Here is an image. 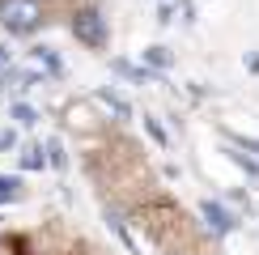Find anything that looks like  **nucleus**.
<instances>
[{
    "instance_id": "1",
    "label": "nucleus",
    "mask_w": 259,
    "mask_h": 255,
    "mask_svg": "<svg viewBox=\"0 0 259 255\" xmlns=\"http://www.w3.org/2000/svg\"><path fill=\"white\" fill-rule=\"evenodd\" d=\"M38 21H42L38 0H0V26L9 34H30V30H38Z\"/></svg>"
},
{
    "instance_id": "2",
    "label": "nucleus",
    "mask_w": 259,
    "mask_h": 255,
    "mask_svg": "<svg viewBox=\"0 0 259 255\" xmlns=\"http://www.w3.org/2000/svg\"><path fill=\"white\" fill-rule=\"evenodd\" d=\"M72 38L85 47H106V17L98 9H77L72 13Z\"/></svg>"
},
{
    "instance_id": "3",
    "label": "nucleus",
    "mask_w": 259,
    "mask_h": 255,
    "mask_svg": "<svg viewBox=\"0 0 259 255\" xmlns=\"http://www.w3.org/2000/svg\"><path fill=\"white\" fill-rule=\"evenodd\" d=\"M200 212H204V221H208V230H212V234H230L234 226H238V221H234V212H225L217 200H204Z\"/></svg>"
},
{
    "instance_id": "4",
    "label": "nucleus",
    "mask_w": 259,
    "mask_h": 255,
    "mask_svg": "<svg viewBox=\"0 0 259 255\" xmlns=\"http://www.w3.org/2000/svg\"><path fill=\"white\" fill-rule=\"evenodd\" d=\"M98 98H102L106 106H111V111L119 115V119H127V115H132V106H127V102H123V98H119L115 90H98Z\"/></svg>"
},
{
    "instance_id": "5",
    "label": "nucleus",
    "mask_w": 259,
    "mask_h": 255,
    "mask_svg": "<svg viewBox=\"0 0 259 255\" xmlns=\"http://www.w3.org/2000/svg\"><path fill=\"white\" fill-rule=\"evenodd\" d=\"M145 64L149 68H170V51L166 47H145Z\"/></svg>"
},
{
    "instance_id": "6",
    "label": "nucleus",
    "mask_w": 259,
    "mask_h": 255,
    "mask_svg": "<svg viewBox=\"0 0 259 255\" xmlns=\"http://www.w3.org/2000/svg\"><path fill=\"white\" fill-rule=\"evenodd\" d=\"M17 196H21V183L9 179V175H0V204H9V200H17Z\"/></svg>"
},
{
    "instance_id": "7",
    "label": "nucleus",
    "mask_w": 259,
    "mask_h": 255,
    "mask_svg": "<svg viewBox=\"0 0 259 255\" xmlns=\"http://www.w3.org/2000/svg\"><path fill=\"white\" fill-rule=\"evenodd\" d=\"M42 162H47V157H42V145H30L26 153H21V166L26 170H42Z\"/></svg>"
},
{
    "instance_id": "8",
    "label": "nucleus",
    "mask_w": 259,
    "mask_h": 255,
    "mask_svg": "<svg viewBox=\"0 0 259 255\" xmlns=\"http://www.w3.org/2000/svg\"><path fill=\"white\" fill-rule=\"evenodd\" d=\"M13 119H17L21 128H34L38 115H34V106H13Z\"/></svg>"
},
{
    "instance_id": "9",
    "label": "nucleus",
    "mask_w": 259,
    "mask_h": 255,
    "mask_svg": "<svg viewBox=\"0 0 259 255\" xmlns=\"http://www.w3.org/2000/svg\"><path fill=\"white\" fill-rule=\"evenodd\" d=\"M30 56H34L38 64H47V68H51V72H60V60H56V56H51V47H34V51H30Z\"/></svg>"
},
{
    "instance_id": "10",
    "label": "nucleus",
    "mask_w": 259,
    "mask_h": 255,
    "mask_svg": "<svg viewBox=\"0 0 259 255\" xmlns=\"http://www.w3.org/2000/svg\"><path fill=\"white\" fill-rule=\"evenodd\" d=\"M47 162L56 166V170H64V162H68V157H64V145H60V141H51V145H47Z\"/></svg>"
},
{
    "instance_id": "11",
    "label": "nucleus",
    "mask_w": 259,
    "mask_h": 255,
    "mask_svg": "<svg viewBox=\"0 0 259 255\" xmlns=\"http://www.w3.org/2000/svg\"><path fill=\"white\" fill-rule=\"evenodd\" d=\"M145 132H149V136H153V141H157V145H166V132H161V123H157V119H145Z\"/></svg>"
},
{
    "instance_id": "12",
    "label": "nucleus",
    "mask_w": 259,
    "mask_h": 255,
    "mask_svg": "<svg viewBox=\"0 0 259 255\" xmlns=\"http://www.w3.org/2000/svg\"><path fill=\"white\" fill-rule=\"evenodd\" d=\"M230 157H234V162H238V166L246 170V175H259V162H251L246 153H230Z\"/></svg>"
},
{
    "instance_id": "13",
    "label": "nucleus",
    "mask_w": 259,
    "mask_h": 255,
    "mask_svg": "<svg viewBox=\"0 0 259 255\" xmlns=\"http://www.w3.org/2000/svg\"><path fill=\"white\" fill-rule=\"evenodd\" d=\"M17 145V132H13V128H9V132H0V149H13Z\"/></svg>"
},
{
    "instance_id": "14",
    "label": "nucleus",
    "mask_w": 259,
    "mask_h": 255,
    "mask_svg": "<svg viewBox=\"0 0 259 255\" xmlns=\"http://www.w3.org/2000/svg\"><path fill=\"white\" fill-rule=\"evenodd\" d=\"M234 141H238L242 149H251V153H259V141H246V136H234Z\"/></svg>"
},
{
    "instance_id": "15",
    "label": "nucleus",
    "mask_w": 259,
    "mask_h": 255,
    "mask_svg": "<svg viewBox=\"0 0 259 255\" xmlns=\"http://www.w3.org/2000/svg\"><path fill=\"white\" fill-rule=\"evenodd\" d=\"M246 68H251V72H259V51H255V56H246Z\"/></svg>"
}]
</instances>
